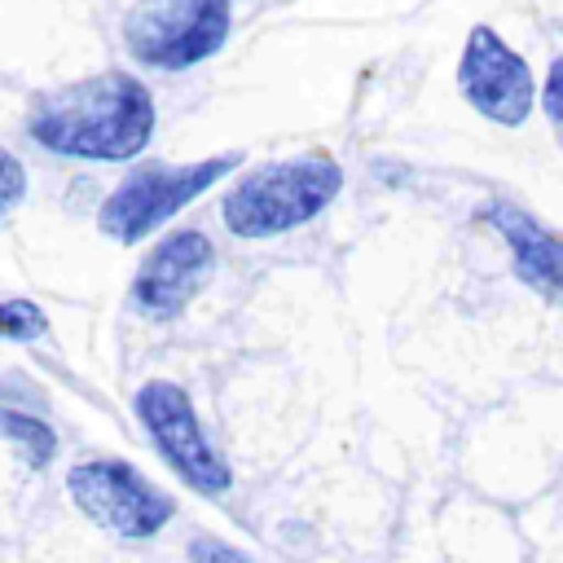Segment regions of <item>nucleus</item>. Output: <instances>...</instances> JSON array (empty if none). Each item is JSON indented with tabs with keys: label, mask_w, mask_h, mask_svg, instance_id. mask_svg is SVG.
Returning a JSON list of instances; mask_svg holds the SVG:
<instances>
[{
	"label": "nucleus",
	"mask_w": 563,
	"mask_h": 563,
	"mask_svg": "<svg viewBox=\"0 0 563 563\" xmlns=\"http://www.w3.org/2000/svg\"><path fill=\"white\" fill-rule=\"evenodd\" d=\"M26 132L35 145L62 158L123 163L136 158L154 136V97L128 70H101L53 88L35 101Z\"/></svg>",
	"instance_id": "nucleus-1"
},
{
	"label": "nucleus",
	"mask_w": 563,
	"mask_h": 563,
	"mask_svg": "<svg viewBox=\"0 0 563 563\" xmlns=\"http://www.w3.org/2000/svg\"><path fill=\"white\" fill-rule=\"evenodd\" d=\"M343 189V167L330 154L282 158L246 172L220 202L224 229L238 238H277L321 216Z\"/></svg>",
	"instance_id": "nucleus-2"
},
{
	"label": "nucleus",
	"mask_w": 563,
	"mask_h": 563,
	"mask_svg": "<svg viewBox=\"0 0 563 563\" xmlns=\"http://www.w3.org/2000/svg\"><path fill=\"white\" fill-rule=\"evenodd\" d=\"M242 163V154H216V158H198V163H145L132 167L110 198L97 211V229L110 242H141L150 238L158 224H167L180 207H189L198 194H207L216 180H224L233 167Z\"/></svg>",
	"instance_id": "nucleus-3"
},
{
	"label": "nucleus",
	"mask_w": 563,
	"mask_h": 563,
	"mask_svg": "<svg viewBox=\"0 0 563 563\" xmlns=\"http://www.w3.org/2000/svg\"><path fill=\"white\" fill-rule=\"evenodd\" d=\"M229 0H136L123 18V44L154 70H189L229 40Z\"/></svg>",
	"instance_id": "nucleus-4"
},
{
	"label": "nucleus",
	"mask_w": 563,
	"mask_h": 563,
	"mask_svg": "<svg viewBox=\"0 0 563 563\" xmlns=\"http://www.w3.org/2000/svg\"><path fill=\"white\" fill-rule=\"evenodd\" d=\"M132 405H136V418L150 431L154 449L163 453V462L189 488H198L207 497H224L233 488V471H229L224 453L207 440V431H202L185 387H176L167 378H150V383H141Z\"/></svg>",
	"instance_id": "nucleus-5"
},
{
	"label": "nucleus",
	"mask_w": 563,
	"mask_h": 563,
	"mask_svg": "<svg viewBox=\"0 0 563 563\" xmlns=\"http://www.w3.org/2000/svg\"><path fill=\"white\" fill-rule=\"evenodd\" d=\"M66 493L88 515L97 528L123 537V541H145L167 528L172 519V497L154 488L132 462L119 457H88L66 475Z\"/></svg>",
	"instance_id": "nucleus-6"
},
{
	"label": "nucleus",
	"mask_w": 563,
	"mask_h": 563,
	"mask_svg": "<svg viewBox=\"0 0 563 563\" xmlns=\"http://www.w3.org/2000/svg\"><path fill=\"white\" fill-rule=\"evenodd\" d=\"M457 88L497 128H519L537 106V84L528 62L484 22L471 26L466 35V48L457 62Z\"/></svg>",
	"instance_id": "nucleus-7"
},
{
	"label": "nucleus",
	"mask_w": 563,
	"mask_h": 563,
	"mask_svg": "<svg viewBox=\"0 0 563 563\" xmlns=\"http://www.w3.org/2000/svg\"><path fill=\"white\" fill-rule=\"evenodd\" d=\"M216 268V246L198 229H176L150 246L132 277V308L150 321H172L207 286Z\"/></svg>",
	"instance_id": "nucleus-8"
},
{
	"label": "nucleus",
	"mask_w": 563,
	"mask_h": 563,
	"mask_svg": "<svg viewBox=\"0 0 563 563\" xmlns=\"http://www.w3.org/2000/svg\"><path fill=\"white\" fill-rule=\"evenodd\" d=\"M479 220H484V224H493V229L501 233V242L510 246L519 282H523V286H532L545 303H559V282H563L559 238H554L541 220H532L523 207L501 202V198L484 202V207H479Z\"/></svg>",
	"instance_id": "nucleus-9"
},
{
	"label": "nucleus",
	"mask_w": 563,
	"mask_h": 563,
	"mask_svg": "<svg viewBox=\"0 0 563 563\" xmlns=\"http://www.w3.org/2000/svg\"><path fill=\"white\" fill-rule=\"evenodd\" d=\"M0 435L18 449V457L31 466V471H44L53 457H57V431L35 418V413H22V409H0Z\"/></svg>",
	"instance_id": "nucleus-10"
},
{
	"label": "nucleus",
	"mask_w": 563,
	"mask_h": 563,
	"mask_svg": "<svg viewBox=\"0 0 563 563\" xmlns=\"http://www.w3.org/2000/svg\"><path fill=\"white\" fill-rule=\"evenodd\" d=\"M40 334H48V317L40 312V303H31V299H0V339L31 343Z\"/></svg>",
	"instance_id": "nucleus-11"
},
{
	"label": "nucleus",
	"mask_w": 563,
	"mask_h": 563,
	"mask_svg": "<svg viewBox=\"0 0 563 563\" xmlns=\"http://www.w3.org/2000/svg\"><path fill=\"white\" fill-rule=\"evenodd\" d=\"M22 198H26V172H22V163L0 145V224L22 207Z\"/></svg>",
	"instance_id": "nucleus-12"
},
{
	"label": "nucleus",
	"mask_w": 563,
	"mask_h": 563,
	"mask_svg": "<svg viewBox=\"0 0 563 563\" xmlns=\"http://www.w3.org/2000/svg\"><path fill=\"white\" fill-rule=\"evenodd\" d=\"M189 563H251L242 550H233L229 541L216 537H194L189 541Z\"/></svg>",
	"instance_id": "nucleus-13"
},
{
	"label": "nucleus",
	"mask_w": 563,
	"mask_h": 563,
	"mask_svg": "<svg viewBox=\"0 0 563 563\" xmlns=\"http://www.w3.org/2000/svg\"><path fill=\"white\" fill-rule=\"evenodd\" d=\"M559 75H563V66L550 62V75H545V114H550V123L563 119V106H559Z\"/></svg>",
	"instance_id": "nucleus-14"
}]
</instances>
